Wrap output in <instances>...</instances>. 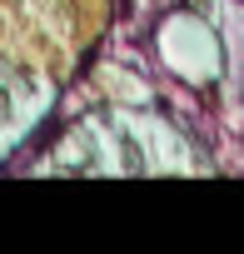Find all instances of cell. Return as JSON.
Instances as JSON below:
<instances>
[{"label": "cell", "instance_id": "1", "mask_svg": "<svg viewBox=\"0 0 244 254\" xmlns=\"http://www.w3.org/2000/svg\"><path fill=\"white\" fill-rule=\"evenodd\" d=\"M120 150H125V170H135V175L145 170V155H140V145H135V140H120Z\"/></svg>", "mask_w": 244, "mask_h": 254}, {"label": "cell", "instance_id": "2", "mask_svg": "<svg viewBox=\"0 0 244 254\" xmlns=\"http://www.w3.org/2000/svg\"><path fill=\"white\" fill-rule=\"evenodd\" d=\"M5 115H10V95H5V90H0V120H5Z\"/></svg>", "mask_w": 244, "mask_h": 254}]
</instances>
